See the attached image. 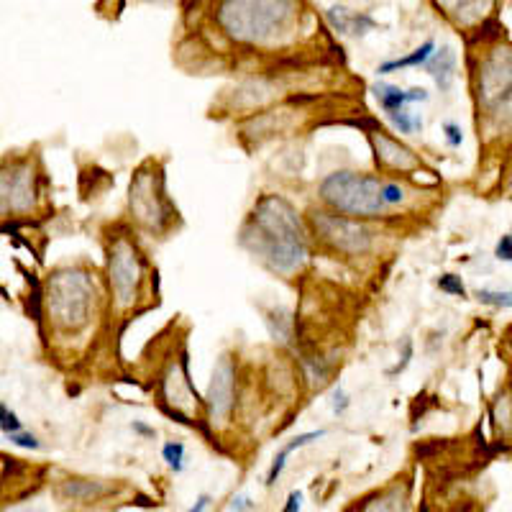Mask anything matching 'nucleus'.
<instances>
[{
    "mask_svg": "<svg viewBox=\"0 0 512 512\" xmlns=\"http://www.w3.org/2000/svg\"><path fill=\"white\" fill-rule=\"evenodd\" d=\"M95 285L82 269H57L47 280V310L59 333H80L90 323Z\"/></svg>",
    "mask_w": 512,
    "mask_h": 512,
    "instance_id": "7ed1b4c3",
    "label": "nucleus"
},
{
    "mask_svg": "<svg viewBox=\"0 0 512 512\" xmlns=\"http://www.w3.org/2000/svg\"><path fill=\"white\" fill-rule=\"evenodd\" d=\"M0 428H3V433L6 436H16V433H21V420H18V415L13 413V410H8V405H0Z\"/></svg>",
    "mask_w": 512,
    "mask_h": 512,
    "instance_id": "4be33fe9",
    "label": "nucleus"
},
{
    "mask_svg": "<svg viewBox=\"0 0 512 512\" xmlns=\"http://www.w3.org/2000/svg\"><path fill=\"white\" fill-rule=\"evenodd\" d=\"M310 221H313L318 239L326 241L331 249L341 251V254H364L372 246V231L354 218L328 213V210H315Z\"/></svg>",
    "mask_w": 512,
    "mask_h": 512,
    "instance_id": "39448f33",
    "label": "nucleus"
},
{
    "mask_svg": "<svg viewBox=\"0 0 512 512\" xmlns=\"http://www.w3.org/2000/svg\"><path fill=\"white\" fill-rule=\"evenodd\" d=\"M477 300L484 305H495V308H512V292L500 290H477Z\"/></svg>",
    "mask_w": 512,
    "mask_h": 512,
    "instance_id": "aec40b11",
    "label": "nucleus"
},
{
    "mask_svg": "<svg viewBox=\"0 0 512 512\" xmlns=\"http://www.w3.org/2000/svg\"><path fill=\"white\" fill-rule=\"evenodd\" d=\"M390 121L392 126L400 131V134H413V131H418V128H423V121H420L418 116H413V113H390Z\"/></svg>",
    "mask_w": 512,
    "mask_h": 512,
    "instance_id": "412c9836",
    "label": "nucleus"
},
{
    "mask_svg": "<svg viewBox=\"0 0 512 512\" xmlns=\"http://www.w3.org/2000/svg\"><path fill=\"white\" fill-rule=\"evenodd\" d=\"M328 21H331V26L338 34H349L351 21H356V16H349L344 6H333L328 8ZM351 34H354V31H351Z\"/></svg>",
    "mask_w": 512,
    "mask_h": 512,
    "instance_id": "6ab92c4d",
    "label": "nucleus"
},
{
    "mask_svg": "<svg viewBox=\"0 0 512 512\" xmlns=\"http://www.w3.org/2000/svg\"><path fill=\"white\" fill-rule=\"evenodd\" d=\"M369 141H372L374 152H377V162H382L384 167L405 172V169H413L418 164V157L413 154V149L395 141L392 136L384 134V131H372Z\"/></svg>",
    "mask_w": 512,
    "mask_h": 512,
    "instance_id": "9d476101",
    "label": "nucleus"
},
{
    "mask_svg": "<svg viewBox=\"0 0 512 512\" xmlns=\"http://www.w3.org/2000/svg\"><path fill=\"white\" fill-rule=\"evenodd\" d=\"M11 441L16 443V446H21V448H39L41 446V443L36 441L31 433H16V436H11Z\"/></svg>",
    "mask_w": 512,
    "mask_h": 512,
    "instance_id": "c85d7f7f",
    "label": "nucleus"
},
{
    "mask_svg": "<svg viewBox=\"0 0 512 512\" xmlns=\"http://www.w3.org/2000/svg\"><path fill=\"white\" fill-rule=\"evenodd\" d=\"M384 182L372 175H361L354 169H338L333 175L320 182V198L331 205L336 213L344 216H379L387 203H384Z\"/></svg>",
    "mask_w": 512,
    "mask_h": 512,
    "instance_id": "20e7f679",
    "label": "nucleus"
},
{
    "mask_svg": "<svg viewBox=\"0 0 512 512\" xmlns=\"http://www.w3.org/2000/svg\"><path fill=\"white\" fill-rule=\"evenodd\" d=\"M372 93L377 95L382 111L390 116V113H400L408 103H418V100H428V93L423 88L413 90H400L397 85H387V82H377L372 88Z\"/></svg>",
    "mask_w": 512,
    "mask_h": 512,
    "instance_id": "9b49d317",
    "label": "nucleus"
},
{
    "mask_svg": "<svg viewBox=\"0 0 512 512\" xmlns=\"http://www.w3.org/2000/svg\"><path fill=\"white\" fill-rule=\"evenodd\" d=\"M108 274H111V287L116 292V303L121 308H131L136 303L141 282V262L131 241L116 239V244L111 246Z\"/></svg>",
    "mask_w": 512,
    "mask_h": 512,
    "instance_id": "0eeeda50",
    "label": "nucleus"
},
{
    "mask_svg": "<svg viewBox=\"0 0 512 512\" xmlns=\"http://www.w3.org/2000/svg\"><path fill=\"white\" fill-rule=\"evenodd\" d=\"M128 205L131 213L139 223L146 228L162 231L169 221V203L164 195V180L162 175H149L144 169L136 172L131 180V195H128Z\"/></svg>",
    "mask_w": 512,
    "mask_h": 512,
    "instance_id": "423d86ee",
    "label": "nucleus"
},
{
    "mask_svg": "<svg viewBox=\"0 0 512 512\" xmlns=\"http://www.w3.org/2000/svg\"><path fill=\"white\" fill-rule=\"evenodd\" d=\"M359 512H410V500L405 487H392L382 495L372 497L361 505Z\"/></svg>",
    "mask_w": 512,
    "mask_h": 512,
    "instance_id": "4468645a",
    "label": "nucleus"
},
{
    "mask_svg": "<svg viewBox=\"0 0 512 512\" xmlns=\"http://www.w3.org/2000/svg\"><path fill=\"white\" fill-rule=\"evenodd\" d=\"M438 287H441L443 292H451V295H466L464 282H461V277H456V274H443L441 280H438Z\"/></svg>",
    "mask_w": 512,
    "mask_h": 512,
    "instance_id": "5701e85b",
    "label": "nucleus"
},
{
    "mask_svg": "<svg viewBox=\"0 0 512 512\" xmlns=\"http://www.w3.org/2000/svg\"><path fill=\"white\" fill-rule=\"evenodd\" d=\"M134 428H136V431H139V433H146V436H154V431H152V428H146V425H141V423H134Z\"/></svg>",
    "mask_w": 512,
    "mask_h": 512,
    "instance_id": "473e14b6",
    "label": "nucleus"
},
{
    "mask_svg": "<svg viewBox=\"0 0 512 512\" xmlns=\"http://www.w3.org/2000/svg\"><path fill=\"white\" fill-rule=\"evenodd\" d=\"M428 70H431L433 80L438 82V88L448 90L456 75V54L451 52V47H443L441 52H436V57L428 62Z\"/></svg>",
    "mask_w": 512,
    "mask_h": 512,
    "instance_id": "2eb2a0df",
    "label": "nucleus"
},
{
    "mask_svg": "<svg viewBox=\"0 0 512 512\" xmlns=\"http://www.w3.org/2000/svg\"><path fill=\"white\" fill-rule=\"evenodd\" d=\"M323 436H326V431H323V428H318V431L300 433V436H297V438H292V441L287 443V446H282V448H280V454L274 456L272 466H269V474H267V487H274V484H277V479L282 477V469H285V464H287V459H290V454H292V451H297V448L308 446V443L318 441V438H323Z\"/></svg>",
    "mask_w": 512,
    "mask_h": 512,
    "instance_id": "ddd939ff",
    "label": "nucleus"
},
{
    "mask_svg": "<svg viewBox=\"0 0 512 512\" xmlns=\"http://www.w3.org/2000/svg\"><path fill=\"white\" fill-rule=\"evenodd\" d=\"M346 408H349V397H346L344 390L338 387V390L333 392V410H336L338 415H344Z\"/></svg>",
    "mask_w": 512,
    "mask_h": 512,
    "instance_id": "c756f323",
    "label": "nucleus"
},
{
    "mask_svg": "<svg viewBox=\"0 0 512 512\" xmlns=\"http://www.w3.org/2000/svg\"><path fill=\"white\" fill-rule=\"evenodd\" d=\"M495 256L500 262H512V236H502L495 249Z\"/></svg>",
    "mask_w": 512,
    "mask_h": 512,
    "instance_id": "cd10ccee",
    "label": "nucleus"
},
{
    "mask_svg": "<svg viewBox=\"0 0 512 512\" xmlns=\"http://www.w3.org/2000/svg\"><path fill=\"white\" fill-rule=\"evenodd\" d=\"M282 512H303V492L300 489H292L290 495H287Z\"/></svg>",
    "mask_w": 512,
    "mask_h": 512,
    "instance_id": "a878e982",
    "label": "nucleus"
},
{
    "mask_svg": "<svg viewBox=\"0 0 512 512\" xmlns=\"http://www.w3.org/2000/svg\"><path fill=\"white\" fill-rule=\"evenodd\" d=\"M103 492H105V484L85 482V479H70V482L62 484V495H67L70 500H77V502L98 500Z\"/></svg>",
    "mask_w": 512,
    "mask_h": 512,
    "instance_id": "f3484780",
    "label": "nucleus"
},
{
    "mask_svg": "<svg viewBox=\"0 0 512 512\" xmlns=\"http://www.w3.org/2000/svg\"><path fill=\"white\" fill-rule=\"evenodd\" d=\"M410 359H413V341L408 338V341H405V356H402V361L397 364V367L387 369V377H397L400 372H405V369H408V364H410Z\"/></svg>",
    "mask_w": 512,
    "mask_h": 512,
    "instance_id": "393cba45",
    "label": "nucleus"
},
{
    "mask_svg": "<svg viewBox=\"0 0 512 512\" xmlns=\"http://www.w3.org/2000/svg\"><path fill=\"white\" fill-rule=\"evenodd\" d=\"M292 16L295 3L285 0H228L216 11L221 29L244 44H267L287 31Z\"/></svg>",
    "mask_w": 512,
    "mask_h": 512,
    "instance_id": "f03ea898",
    "label": "nucleus"
},
{
    "mask_svg": "<svg viewBox=\"0 0 512 512\" xmlns=\"http://www.w3.org/2000/svg\"><path fill=\"white\" fill-rule=\"evenodd\" d=\"M251 510H254V502H251V497H246V495L233 497L231 512H251Z\"/></svg>",
    "mask_w": 512,
    "mask_h": 512,
    "instance_id": "7c9ffc66",
    "label": "nucleus"
},
{
    "mask_svg": "<svg viewBox=\"0 0 512 512\" xmlns=\"http://www.w3.org/2000/svg\"><path fill=\"white\" fill-rule=\"evenodd\" d=\"M164 397L167 402H172L177 410H185L192 405V397L198 400L195 390H192L190 377H187V361L182 359V372H177V367H169L167 377H164Z\"/></svg>",
    "mask_w": 512,
    "mask_h": 512,
    "instance_id": "f8f14e48",
    "label": "nucleus"
},
{
    "mask_svg": "<svg viewBox=\"0 0 512 512\" xmlns=\"http://www.w3.org/2000/svg\"><path fill=\"white\" fill-rule=\"evenodd\" d=\"M162 456H164V461H167V466L172 469V472L180 474L182 469H185V446H182L180 441L164 443Z\"/></svg>",
    "mask_w": 512,
    "mask_h": 512,
    "instance_id": "a211bd4d",
    "label": "nucleus"
},
{
    "mask_svg": "<svg viewBox=\"0 0 512 512\" xmlns=\"http://www.w3.org/2000/svg\"><path fill=\"white\" fill-rule=\"evenodd\" d=\"M382 195H384V203H387V205H397V203H402V200H405V190H402L397 182H384Z\"/></svg>",
    "mask_w": 512,
    "mask_h": 512,
    "instance_id": "b1692460",
    "label": "nucleus"
},
{
    "mask_svg": "<svg viewBox=\"0 0 512 512\" xmlns=\"http://www.w3.org/2000/svg\"><path fill=\"white\" fill-rule=\"evenodd\" d=\"M433 49H436V41H425L423 47L415 49L413 54H408V57L402 59H390V62H382L379 64V75H390V72H397V70H405V67H423V64L431 62L433 57Z\"/></svg>",
    "mask_w": 512,
    "mask_h": 512,
    "instance_id": "dca6fc26",
    "label": "nucleus"
},
{
    "mask_svg": "<svg viewBox=\"0 0 512 512\" xmlns=\"http://www.w3.org/2000/svg\"><path fill=\"white\" fill-rule=\"evenodd\" d=\"M443 131H446L448 146H461V141H464V136H461V128L456 126V123L446 121V123H443Z\"/></svg>",
    "mask_w": 512,
    "mask_h": 512,
    "instance_id": "bb28decb",
    "label": "nucleus"
},
{
    "mask_svg": "<svg viewBox=\"0 0 512 512\" xmlns=\"http://www.w3.org/2000/svg\"><path fill=\"white\" fill-rule=\"evenodd\" d=\"M0 192H3V210L24 213L34 205V169L31 164H18L3 172L0 177Z\"/></svg>",
    "mask_w": 512,
    "mask_h": 512,
    "instance_id": "1a4fd4ad",
    "label": "nucleus"
},
{
    "mask_svg": "<svg viewBox=\"0 0 512 512\" xmlns=\"http://www.w3.org/2000/svg\"><path fill=\"white\" fill-rule=\"evenodd\" d=\"M239 241L259 262L280 274L295 272L308 256L303 221L282 195H264L254 205Z\"/></svg>",
    "mask_w": 512,
    "mask_h": 512,
    "instance_id": "f257e3e1",
    "label": "nucleus"
},
{
    "mask_svg": "<svg viewBox=\"0 0 512 512\" xmlns=\"http://www.w3.org/2000/svg\"><path fill=\"white\" fill-rule=\"evenodd\" d=\"M233 397H236V367L228 356H221V361L213 369V377H210L208 397H205V405H208V420L210 425L228 423L233 410Z\"/></svg>",
    "mask_w": 512,
    "mask_h": 512,
    "instance_id": "6e6552de",
    "label": "nucleus"
},
{
    "mask_svg": "<svg viewBox=\"0 0 512 512\" xmlns=\"http://www.w3.org/2000/svg\"><path fill=\"white\" fill-rule=\"evenodd\" d=\"M210 507V495H200L198 500H195V505L190 507V512H208Z\"/></svg>",
    "mask_w": 512,
    "mask_h": 512,
    "instance_id": "2f4dec72",
    "label": "nucleus"
}]
</instances>
